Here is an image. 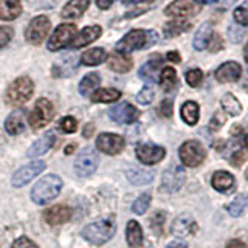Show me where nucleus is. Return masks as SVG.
Returning <instances> with one entry per match:
<instances>
[{
    "mask_svg": "<svg viewBox=\"0 0 248 248\" xmlns=\"http://www.w3.org/2000/svg\"><path fill=\"white\" fill-rule=\"evenodd\" d=\"M158 34L152 30H132L116 44L118 53L127 54L137 50H143L157 42Z\"/></svg>",
    "mask_w": 248,
    "mask_h": 248,
    "instance_id": "f257e3e1",
    "label": "nucleus"
},
{
    "mask_svg": "<svg viewBox=\"0 0 248 248\" xmlns=\"http://www.w3.org/2000/svg\"><path fill=\"white\" fill-rule=\"evenodd\" d=\"M62 189V180L61 177L50 174L41 178L36 185L33 191H31V199L36 202L37 205H45L51 202L53 199H56L59 196V192Z\"/></svg>",
    "mask_w": 248,
    "mask_h": 248,
    "instance_id": "f03ea898",
    "label": "nucleus"
},
{
    "mask_svg": "<svg viewBox=\"0 0 248 248\" xmlns=\"http://www.w3.org/2000/svg\"><path fill=\"white\" fill-rule=\"evenodd\" d=\"M115 231H116V227L113 220L103 219V220H96L87 225V227L82 230V237L93 245H103L115 236Z\"/></svg>",
    "mask_w": 248,
    "mask_h": 248,
    "instance_id": "7ed1b4c3",
    "label": "nucleus"
},
{
    "mask_svg": "<svg viewBox=\"0 0 248 248\" xmlns=\"http://www.w3.org/2000/svg\"><path fill=\"white\" fill-rule=\"evenodd\" d=\"M34 84L28 76H20L10 84L6 90V101L13 106L25 104L27 101L33 96Z\"/></svg>",
    "mask_w": 248,
    "mask_h": 248,
    "instance_id": "20e7f679",
    "label": "nucleus"
},
{
    "mask_svg": "<svg viewBox=\"0 0 248 248\" xmlns=\"http://www.w3.org/2000/svg\"><path fill=\"white\" fill-rule=\"evenodd\" d=\"M178 155H180V160L185 166L197 168L205 161L206 151H205V147L202 146V143L196 141V140H189V141H185L180 146Z\"/></svg>",
    "mask_w": 248,
    "mask_h": 248,
    "instance_id": "39448f33",
    "label": "nucleus"
},
{
    "mask_svg": "<svg viewBox=\"0 0 248 248\" xmlns=\"http://www.w3.org/2000/svg\"><path fill=\"white\" fill-rule=\"evenodd\" d=\"M54 118V106L51 104V101L41 98L36 101L34 108L30 113V126L33 129H42Z\"/></svg>",
    "mask_w": 248,
    "mask_h": 248,
    "instance_id": "423d86ee",
    "label": "nucleus"
},
{
    "mask_svg": "<svg viewBox=\"0 0 248 248\" xmlns=\"http://www.w3.org/2000/svg\"><path fill=\"white\" fill-rule=\"evenodd\" d=\"M200 10H202V5L197 2V0H174L172 3H169L165 8V14L168 17L185 20V19L199 14Z\"/></svg>",
    "mask_w": 248,
    "mask_h": 248,
    "instance_id": "0eeeda50",
    "label": "nucleus"
},
{
    "mask_svg": "<svg viewBox=\"0 0 248 248\" xmlns=\"http://www.w3.org/2000/svg\"><path fill=\"white\" fill-rule=\"evenodd\" d=\"M99 163L98 152L93 147H85L75 160V170L79 177H89L96 170Z\"/></svg>",
    "mask_w": 248,
    "mask_h": 248,
    "instance_id": "6e6552de",
    "label": "nucleus"
},
{
    "mask_svg": "<svg viewBox=\"0 0 248 248\" xmlns=\"http://www.w3.org/2000/svg\"><path fill=\"white\" fill-rule=\"evenodd\" d=\"M75 34H76V25H73V23H61V25L54 30V33L50 37L46 46H48L50 51H58V50L65 48L67 45L72 44Z\"/></svg>",
    "mask_w": 248,
    "mask_h": 248,
    "instance_id": "1a4fd4ad",
    "label": "nucleus"
},
{
    "mask_svg": "<svg viewBox=\"0 0 248 248\" xmlns=\"http://www.w3.org/2000/svg\"><path fill=\"white\" fill-rule=\"evenodd\" d=\"M51 28L50 19L45 16H37L33 20L30 22V25L25 31V37L30 44L39 45L45 41V37L48 36V31Z\"/></svg>",
    "mask_w": 248,
    "mask_h": 248,
    "instance_id": "9d476101",
    "label": "nucleus"
},
{
    "mask_svg": "<svg viewBox=\"0 0 248 248\" xmlns=\"http://www.w3.org/2000/svg\"><path fill=\"white\" fill-rule=\"evenodd\" d=\"M186 172L182 166H170L163 172L161 189L165 192H177L185 185Z\"/></svg>",
    "mask_w": 248,
    "mask_h": 248,
    "instance_id": "9b49d317",
    "label": "nucleus"
},
{
    "mask_svg": "<svg viewBox=\"0 0 248 248\" xmlns=\"http://www.w3.org/2000/svg\"><path fill=\"white\" fill-rule=\"evenodd\" d=\"M137 158L143 163V165H157L158 161L165 158L166 151L165 147L152 144V143H143L137 146Z\"/></svg>",
    "mask_w": 248,
    "mask_h": 248,
    "instance_id": "f8f14e48",
    "label": "nucleus"
},
{
    "mask_svg": "<svg viewBox=\"0 0 248 248\" xmlns=\"http://www.w3.org/2000/svg\"><path fill=\"white\" fill-rule=\"evenodd\" d=\"M45 169V163L44 161H33L28 163V165L22 166L20 169H17L13 175V185L16 188H20V186H25L27 183H30L34 177H37L39 174Z\"/></svg>",
    "mask_w": 248,
    "mask_h": 248,
    "instance_id": "ddd939ff",
    "label": "nucleus"
},
{
    "mask_svg": "<svg viewBox=\"0 0 248 248\" xmlns=\"http://www.w3.org/2000/svg\"><path fill=\"white\" fill-rule=\"evenodd\" d=\"M124 146H126L124 138L116 134H101L96 140V149L108 155L120 154L124 149Z\"/></svg>",
    "mask_w": 248,
    "mask_h": 248,
    "instance_id": "4468645a",
    "label": "nucleus"
},
{
    "mask_svg": "<svg viewBox=\"0 0 248 248\" xmlns=\"http://www.w3.org/2000/svg\"><path fill=\"white\" fill-rule=\"evenodd\" d=\"M108 116L115 121V123H120V124H132L134 121L138 120L140 112L135 106H132L129 103H121L118 106L112 107L108 110Z\"/></svg>",
    "mask_w": 248,
    "mask_h": 248,
    "instance_id": "2eb2a0df",
    "label": "nucleus"
},
{
    "mask_svg": "<svg viewBox=\"0 0 248 248\" xmlns=\"http://www.w3.org/2000/svg\"><path fill=\"white\" fill-rule=\"evenodd\" d=\"M240 75H242V67H240L234 61L225 62V64H222L214 73L216 79L219 82H222V84L237 82L240 79Z\"/></svg>",
    "mask_w": 248,
    "mask_h": 248,
    "instance_id": "dca6fc26",
    "label": "nucleus"
},
{
    "mask_svg": "<svg viewBox=\"0 0 248 248\" xmlns=\"http://www.w3.org/2000/svg\"><path fill=\"white\" fill-rule=\"evenodd\" d=\"M172 234L177 236V237H189L192 234H196V231H197V223L196 220L192 219L191 216L188 214H182V216H178L175 217V220L172 222Z\"/></svg>",
    "mask_w": 248,
    "mask_h": 248,
    "instance_id": "f3484780",
    "label": "nucleus"
},
{
    "mask_svg": "<svg viewBox=\"0 0 248 248\" xmlns=\"http://www.w3.org/2000/svg\"><path fill=\"white\" fill-rule=\"evenodd\" d=\"M44 217L46 223L51 225V227H56V225H62L72 219V209L65 205H56L46 209Z\"/></svg>",
    "mask_w": 248,
    "mask_h": 248,
    "instance_id": "a211bd4d",
    "label": "nucleus"
},
{
    "mask_svg": "<svg viewBox=\"0 0 248 248\" xmlns=\"http://www.w3.org/2000/svg\"><path fill=\"white\" fill-rule=\"evenodd\" d=\"M101 33H103V30H101L99 25L85 27L81 33L73 39L70 46H72V48H81V46H85V45L92 44L93 41H96V39L101 36Z\"/></svg>",
    "mask_w": 248,
    "mask_h": 248,
    "instance_id": "6ab92c4d",
    "label": "nucleus"
},
{
    "mask_svg": "<svg viewBox=\"0 0 248 248\" xmlns=\"http://www.w3.org/2000/svg\"><path fill=\"white\" fill-rule=\"evenodd\" d=\"M107 65L110 70L116 73H127L129 70L134 65L132 59L127 56V54H123V53H112L107 56Z\"/></svg>",
    "mask_w": 248,
    "mask_h": 248,
    "instance_id": "aec40b11",
    "label": "nucleus"
},
{
    "mask_svg": "<svg viewBox=\"0 0 248 248\" xmlns=\"http://www.w3.org/2000/svg\"><path fill=\"white\" fill-rule=\"evenodd\" d=\"M211 183L217 192H228L236 186L234 177H232V174L227 172V170H217V172H214Z\"/></svg>",
    "mask_w": 248,
    "mask_h": 248,
    "instance_id": "412c9836",
    "label": "nucleus"
},
{
    "mask_svg": "<svg viewBox=\"0 0 248 248\" xmlns=\"http://www.w3.org/2000/svg\"><path fill=\"white\" fill-rule=\"evenodd\" d=\"M54 140H56L54 134H53V132H48V134H45V137H42L41 140H37V141L30 147L27 155H28L30 158L41 157V155L46 154L51 149L53 144H54Z\"/></svg>",
    "mask_w": 248,
    "mask_h": 248,
    "instance_id": "4be33fe9",
    "label": "nucleus"
},
{
    "mask_svg": "<svg viewBox=\"0 0 248 248\" xmlns=\"http://www.w3.org/2000/svg\"><path fill=\"white\" fill-rule=\"evenodd\" d=\"M25 112L23 110H14L5 121V130L10 135H19L25 130Z\"/></svg>",
    "mask_w": 248,
    "mask_h": 248,
    "instance_id": "5701e85b",
    "label": "nucleus"
},
{
    "mask_svg": "<svg viewBox=\"0 0 248 248\" xmlns=\"http://www.w3.org/2000/svg\"><path fill=\"white\" fill-rule=\"evenodd\" d=\"M22 14L20 0H0V19L14 20Z\"/></svg>",
    "mask_w": 248,
    "mask_h": 248,
    "instance_id": "b1692460",
    "label": "nucleus"
},
{
    "mask_svg": "<svg viewBox=\"0 0 248 248\" xmlns=\"http://www.w3.org/2000/svg\"><path fill=\"white\" fill-rule=\"evenodd\" d=\"M90 5V0H70L62 10L64 19H79Z\"/></svg>",
    "mask_w": 248,
    "mask_h": 248,
    "instance_id": "393cba45",
    "label": "nucleus"
},
{
    "mask_svg": "<svg viewBox=\"0 0 248 248\" xmlns=\"http://www.w3.org/2000/svg\"><path fill=\"white\" fill-rule=\"evenodd\" d=\"M161 62H163V58L160 56V54H154V56H151L149 61L140 68V78H143V79L151 81V82L155 81L158 68L161 67Z\"/></svg>",
    "mask_w": 248,
    "mask_h": 248,
    "instance_id": "a878e982",
    "label": "nucleus"
},
{
    "mask_svg": "<svg viewBox=\"0 0 248 248\" xmlns=\"http://www.w3.org/2000/svg\"><path fill=\"white\" fill-rule=\"evenodd\" d=\"M76 58L73 56H65L62 58L58 64L53 65V76L54 78H65V76H70L72 73L76 72Z\"/></svg>",
    "mask_w": 248,
    "mask_h": 248,
    "instance_id": "bb28decb",
    "label": "nucleus"
},
{
    "mask_svg": "<svg viewBox=\"0 0 248 248\" xmlns=\"http://www.w3.org/2000/svg\"><path fill=\"white\" fill-rule=\"evenodd\" d=\"M126 237H127V244L132 248H140L143 245V230L137 220H130L127 223Z\"/></svg>",
    "mask_w": 248,
    "mask_h": 248,
    "instance_id": "cd10ccee",
    "label": "nucleus"
},
{
    "mask_svg": "<svg viewBox=\"0 0 248 248\" xmlns=\"http://www.w3.org/2000/svg\"><path fill=\"white\" fill-rule=\"evenodd\" d=\"M191 30V23L188 20L183 19H174L172 22H168L165 28H163V33H165V37L170 39V37H177L178 34L186 33V31Z\"/></svg>",
    "mask_w": 248,
    "mask_h": 248,
    "instance_id": "c85d7f7f",
    "label": "nucleus"
},
{
    "mask_svg": "<svg viewBox=\"0 0 248 248\" xmlns=\"http://www.w3.org/2000/svg\"><path fill=\"white\" fill-rule=\"evenodd\" d=\"M182 118L186 124H189V126H194V124H197L199 121V116H200V108H199V104L194 103V101H186V103L182 106Z\"/></svg>",
    "mask_w": 248,
    "mask_h": 248,
    "instance_id": "c756f323",
    "label": "nucleus"
},
{
    "mask_svg": "<svg viewBox=\"0 0 248 248\" xmlns=\"http://www.w3.org/2000/svg\"><path fill=\"white\" fill-rule=\"evenodd\" d=\"M220 104H222L223 112L231 116H239L242 113V104L239 103V99L232 95V93H225L220 99Z\"/></svg>",
    "mask_w": 248,
    "mask_h": 248,
    "instance_id": "7c9ffc66",
    "label": "nucleus"
},
{
    "mask_svg": "<svg viewBox=\"0 0 248 248\" xmlns=\"http://www.w3.org/2000/svg\"><path fill=\"white\" fill-rule=\"evenodd\" d=\"M127 180L132 183V185H147L154 180V172L152 170H146V169H140V168H135V169H129L127 170Z\"/></svg>",
    "mask_w": 248,
    "mask_h": 248,
    "instance_id": "2f4dec72",
    "label": "nucleus"
},
{
    "mask_svg": "<svg viewBox=\"0 0 248 248\" xmlns=\"http://www.w3.org/2000/svg\"><path fill=\"white\" fill-rule=\"evenodd\" d=\"M121 98V92L116 89H98L92 95L93 103H115Z\"/></svg>",
    "mask_w": 248,
    "mask_h": 248,
    "instance_id": "473e14b6",
    "label": "nucleus"
},
{
    "mask_svg": "<svg viewBox=\"0 0 248 248\" xmlns=\"http://www.w3.org/2000/svg\"><path fill=\"white\" fill-rule=\"evenodd\" d=\"M107 58V54L104 51V48H92V50H87L85 53H82L81 56V62L84 65H99L101 62H104V59Z\"/></svg>",
    "mask_w": 248,
    "mask_h": 248,
    "instance_id": "72a5a7b5",
    "label": "nucleus"
},
{
    "mask_svg": "<svg viewBox=\"0 0 248 248\" xmlns=\"http://www.w3.org/2000/svg\"><path fill=\"white\" fill-rule=\"evenodd\" d=\"M213 33V28L209 23H203L199 31L196 33V37H194V41H192V45H194V48H196L197 51H202V50H205L206 48V44H208V39L209 36H211Z\"/></svg>",
    "mask_w": 248,
    "mask_h": 248,
    "instance_id": "f704fd0d",
    "label": "nucleus"
},
{
    "mask_svg": "<svg viewBox=\"0 0 248 248\" xmlns=\"http://www.w3.org/2000/svg\"><path fill=\"white\" fill-rule=\"evenodd\" d=\"M160 85L165 92H170L177 85V72L172 67H165L160 75Z\"/></svg>",
    "mask_w": 248,
    "mask_h": 248,
    "instance_id": "c9c22d12",
    "label": "nucleus"
},
{
    "mask_svg": "<svg viewBox=\"0 0 248 248\" xmlns=\"http://www.w3.org/2000/svg\"><path fill=\"white\" fill-rule=\"evenodd\" d=\"M101 82V78L98 73H89L87 76L82 78V81L79 84V93L82 96H89L90 93L95 90Z\"/></svg>",
    "mask_w": 248,
    "mask_h": 248,
    "instance_id": "e433bc0d",
    "label": "nucleus"
},
{
    "mask_svg": "<svg viewBox=\"0 0 248 248\" xmlns=\"http://www.w3.org/2000/svg\"><path fill=\"white\" fill-rule=\"evenodd\" d=\"M247 203H248L247 194H239V196H236L234 199H232V202H230V205L227 206V211L232 217H239L240 214L244 213Z\"/></svg>",
    "mask_w": 248,
    "mask_h": 248,
    "instance_id": "4c0bfd02",
    "label": "nucleus"
},
{
    "mask_svg": "<svg viewBox=\"0 0 248 248\" xmlns=\"http://www.w3.org/2000/svg\"><path fill=\"white\" fill-rule=\"evenodd\" d=\"M151 205V196L149 194H143V196H140L135 202L134 205H132V211L135 214H144L147 211V208Z\"/></svg>",
    "mask_w": 248,
    "mask_h": 248,
    "instance_id": "58836bf2",
    "label": "nucleus"
},
{
    "mask_svg": "<svg viewBox=\"0 0 248 248\" xmlns=\"http://www.w3.org/2000/svg\"><path fill=\"white\" fill-rule=\"evenodd\" d=\"M223 37L219 34V33H216V31H213L211 36H209L208 39V44H206V48L211 51V53H219L222 48H223Z\"/></svg>",
    "mask_w": 248,
    "mask_h": 248,
    "instance_id": "ea45409f",
    "label": "nucleus"
},
{
    "mask_svg": "<svg viewBox=\"0 0 248 248\" xmlns=\"http://www.w3.org/2000/svg\"><path fill=\"white\" fill-rule=\"evenodd\" d=\"M185 78H186V82H188V85H191V87L196 89L202 84V81H203V72H202L200 68H192V70H189V72H186Z\"/></svg>",
    "mask_w": 248,
    "mask_h": 248,
    "instance_id": "a19ab883",
    "label": "nucleus"
},
{
    "mask_svg": "<svg viewBox=\"0 0 248 248\" xmlns=\"http://www.w3.org/2000/svg\"><path fill=\"white\" fill-rule=\"evenodd\" d=\"M155 96V92L154 89L151 87V85H146V87L138 93L137 95V101L140 104H143V106H147V104H151L152 103V99Z\"/></svg>",
    "mask_w": 248,
    "mask_h": 248,
    "instance_id": "79ce46f5",
    "label": "nucleus"
},
{
    "mask_svg": "<svg viewBox=\"0 0 248 248\" xmlns=\"http://www.w3.org/2000/svg\"><path fill=\"white\" fill-rule=\"evenodd\" d=\"M247 160H248V152L245 149H237L232 152V155L230 157L231 166H234V168H240Z\"/></svg>",
    "mask_w": 248,
    "mask_h": 248,
    "instance_id": "37998d69",
    "label": "nucleus"
},
{
    "mask_svg": "<svg viewBox=\"0 0 248 248\" xmlns=\"http://www.w3.org/2000/svg\"><path fill=\"white\" fill-rule=\"evenodd\" d=\"M61 130L65 132V134H75L78 129V121L73 118V116H65V118L61 120Z\"/></svg>",
    "mask_w": 248,
    "mask_h": 248,
    "instance_id": "c03bdc74",
    "label": "nucleus"
},
{
    "mask_svg": "<svg viewBox=\"0 0 248 248\" xmlns=\"http://www.w3.org/2000/svg\"><path fill=\"white\" fill-rule=\"evenodd\" d=\"M225 121H227V116H225V113L223 112H216L214 115H213V118L209 120V130H219L223 124H225Z\"/></svg>",
    "mask_w": 248,
    "mask_h": 248,
    "instance_id": "a18cd8bd",
    "label": "nucleus"
},
{
    "mask_svg": "<svg viewBox=\"0 0 248 248\" xmlns=\"http://www.w3.org/2000/svg\"><path fill=\"white\" fill-rule=\"evenodd\" d=\"M232 16H234V20L239 23V25L248 27V8L239 6V8H236V10H234Z\"/></svg>",
    "mask_w": 248,
    "mask_h": 248,
    "instance_id": "49530a36",
    "label": "nucleus"
},
{
    "mask_svg": "<svg viewBox=\"0 0 248 248\" xmlns=\"http://www.w3.org/2000/svg\"><path fill=\"white\" fill-rule=\"evenodd\" d=\"M163 222H165V213H163V211L155 213V216L151 219L152 230L157 232V234H160L161 230H163Z\"/></svg>",
    "mask_w": 248,
    "mask_h": 248,
    "instance_id": "de8ad7c7",
    "label": "nucleus"
},
{
    "mask_svg": "<svg viewBox=\"0 0 248 248\" xmlns=\"http://www.w3.org/2000/svg\"><path fill=\"white\" fill-rule=\"evenodd\" d=\"M158 110H160L161 116H165V118H170V116H172V110H174L172 101H170V99H163Z\"/></svg>",
    "mask_w": 248,
    "mask_h": 248,
    "instance_id": "09e8293b",
    "label": "nucleus"
},
{
    "mask_svg": "<svg viewBox=\"0 0 248 248\" xmlns=\"http://www.w3.org/2000/svg\"><path fill=\"white\" fill-rule=\"evenodd\" d=\"M13 37V30L10 27H0V48L10 44Z\"/></svg>",
    "mask_w": 248,
    "mask_h": 248,
    "instance_id": "8fccbe9b",
    "label": "nucleus"
},
{
    "mask_svg": "<svg viewBox=\"0 0 248 248\" xmlns=\"http://www.w3.org/2000/svg\"><path fill=\"white\" fill-rule=\"evenodd\" d=\"M13 248H39V247L33 242V240H30L28 237L22 236V237H19V239H16V240H14Z\"/></svg>",
    "mask_w": 248,
    "mask_h": 248,
    "instance_id": "3c124183",
    "label": "nucleus"
},
{
    "mask_svg": "<svg viewBox=\"0 0 248 248\" xmlns=\"http://www.w3.org/2000/svg\"><path fill=\"white\" fill-rule=\"evenodd\" d=\"M225 248H248L245 242H242V240H239V239H232L230 240V242L227 244V247Z\"/></svg>",
    "mask_w": 248,
    "mask_h": 248,
    "instance_id": "603ef678",
    "label": "nucleus"
},
{
    "mask_svg": "<svg viewBox=\"0 0 248 248\" xmlns=\"http://www.w3.org/2000/svg\"><path fill=\"white\" fill-rule=\"evenodd\" d=\"M166 58H168L169 62H174V64H178V62L182 61V58H180V54H178V51H169V53L166 54Z\"/></svg>",
    "mask_w": 248,
    "mask_h": 248,
    "instance_id": "864d4df0",
    "label": "nucleus"
},
{
    "mask_svg": "<svg viewBox=\"0 0 248 248\" xmlns=\"http://www.w3.org/2000/svg\"><path fill=\"white\" fill-rule=\"evenodd\" d=\"M93 132H95V126H93L92 123H89L87 126L84 127V130H82V137H85V138H90V137L93 135Z\"/></svg>",
    "mask_w": 248,
    "mask_h": 248,
    "instance_id": "5fc2aeb1",
    "label": "nucleus"
},
{
    "mask_svg": "<svg viewBox=\"0 0 248 248\" xmlns=\"http://www.w3.org/2000/svg\"><path fill=\"white\" fill-rule=\"evenodd\" d=\"M113 3V0H96V5L101 10H107V8H110Z\"/></svg>",
    "mask_w": 248,
    "mask_h": 248,
    "instance_id": "6e6d98bb",
    "label": "nucleus"
},
{
    "mask_svg": "<svg viewBox=\"0 0 248 248\" xmlns=\"http://www.w3.org/2000/svg\"><path fill=\"white\" fill-rule=\"evenodd\" d=\"M166 248H188V247H186V244H185V242H180V240H175V242L169 244Z\"/></svg>",
    "mask_w": 248,
    "mask_h": 248,
    "instance_id": "4d7b16f0",
    "label": "nucleus"
},
{
    "mask_svg": "<svg viewBox=\"0 0 248 248\" xmlns=\"http://www.w3.org/2000/svg\"><path fill=\"white\" fill-rule=\"evenodd\" d=\"M197 2L200 5H209V3H216V2H219V0H197Z\"/></svg>",
    "mask_w": 248,
    "mask_h": 248,
    "instance_id": "13d9d810",
    "label": "nucleus"
},
{
    "mask_svg": "<svg viewBox=\"0 0 248 248\" xmlns=\"http://www.w3.org/2000/svg\"><path fill=\"white\" fill-rule=\"evenodd\" d=\"M75 149H76V146H75V144H72V146H67V147H65V154H67V155H70V154H72Z\"/></svg>",
    "mask_w": 248,
    "mask_h": 248,
    "instance_id": "bf43d9fd",
    "label": "nucleus"
},
{
    "mask_svg": "<svg viewBox=\"0 0 248 248\" xmlns=\"http://www.w3.org/2000/svg\"><path fill=\"white\" fill-rule=\"evenodd\" d=\"M124 5H132V3H138V2H143V0H121Z\"/></svg>",
    "mask_w": 248,
    "mask_h": 248,
    "instance_id": "052dcab7",
    "label": "nucleus"
},
{
    "mask_svg": "<svg viewBox=\"0 0 248 248\" xmlns=\"http://www.w3.org/2000/svg\"><path fill=\"white\" fill-rule=\"evenodd\" d=\"M244 58H245V62L248 64V44L244 46Z\"/></svg>",
    "mask_w": 248,
    "mask_h": 248,
    "instance_id": "680f3d73",
    "label": "nucleus"
},
{
    "mask_svg": "<svg viewBox=\"0 0 248 248\" xmlns=\"http://www.w3.org/2000/svg\"><path fill=\"white\" fill-rule=\"evenodd\" d=\"M143 2H147V3H149V2H154V0H143Z\"/></svg>",
    "mask_w": 248,
    "mask_h": 248,
    "instance_id": "e2e57ef3",
    "label": "nucleus"
}]
</instances>
